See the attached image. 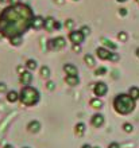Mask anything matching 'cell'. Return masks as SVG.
I'll return each mask as SVG.
<instances>
[{
	"instance_id": "obj_1",
	"label": "cell",
	"mask_w": 139,
	"mask_h": 148,
	"mask_svg": "<svg viewBox=\"0 0 139 148\" xmlns=\"http://www.w3.org/2000/svg\"><path fill=\"white\" fill-rule=\"evenodd\" d=\"M33 19L34 14L27 4L10 5L0 14V34L7 38L22 35L31 27Z\"/></svg>"
},
{
	"instance_id": "obj_2",
	"label": "cell",
	"mask_w": 139,
	"mask_h": 148,
	"mask_svg": "<svg viewBox=\"0 0 139 148\" xmlns=\"http://www.w3.org/2000/svg\"><path fill=\"white\" fill-rule=\"evenodd\" d=\"M113 108L120 114H128L135 109V100L130 94H118L113 100Z\"/></svg>"
},
{
	"instance_id": "obj_3",
	"label": "cell",
	"mask_w": 139,
	"mask_h": 148,
	"mask_svg": "<svg viewBox=\"0 0 139 148\" xmlns=\"http://www.w3.org/2000/svg\"><path fill=\"white\" fill-rule=\"evenodd\" d=\"M39 92L37 88L33 86H23L19 93V101L23 104L24 106H34L38 104L39 101Z\"/></svg>"
},
{
	"instance_id": "obj_4",
	"label": "cell",
	"mask_w": 139,
	"mask_h": 148,
	"mask_svg": "<svg viewBox=\"0 0 139 148\" xmlns=\"http://www.w3.org/2000/svg\"><path fill=\"white\" fill-rule=\"evenodd\" d=\"M66 46V39L64 36H57V38H53L47 42V49L49 50H62L64 47Z\"/></svg>"
},
{
	"instance_id": "obj_5",
	"label": "cell",
	"mask_w": 139,
	"mask_h": 148,
	"mask_svg": "<svg viewBox=\"0 0 139 148\" xmlns=\"http://www.w3.org/2000/svg\"><path fill=\"white\" fill-rule=\"evenodd\" d=\"M69 39H70V42L73 43V45H81V43L84 42L85 35L80 31V30H78V31H70Z\"/></svg>"
},
{
	"instance_id": "obj_6",
	"label": "cell",
	"mask_w": 139,
	"mask_h": 148,
	"mask_svg": "<svg viewBox=\"0 0 139 148\" xmlns=\"http://www.w3.org/2000/svg\"><path fill=\"white\" fill-rule=\"evenodd\" d=\"M108 92V86L105 85L104 82H97L93 86V93L96 94L97 97H101V96H105Z\"/></svg>"
},
{
	"instance_id": "obj_7",
	"label": "cell",
	"mask_w": 139,
	"mask_h": 148,
	"mask_svg": "<svg viewBox=\"0 0 139 148\" xmlns=\"http://www.w3.org/2000/svg\"><path fill=\"white\" fill-rule=\"evenodd\" d=\"M19 81L22 85L24 86H28L31 84V81H33V74H31L30 70H24L23 73L19 74Z\"/></svg>"
},
{
	"instance_id": "obj_8",
	"label": "cell",
	"mask_w": 139,
	"mask_h": 148,
	"mask_svg": "<svg viewBox=\"0 0 139 148\" xmlns=\"http://www.w3.org/2000/svg\"><path fill=\"white\" fill-rule=\"evenodd\" d=\"M111 54L112 53L108 49H105V47H97L96 49V55L100 59H103V61H107V59L111 58Z\"/></svg>"
},
{
	"instance_id": "obj_9",
	"label": "cell",
	"mask_w": 139,
	"mask_h": 148,
	"mask_svg": "<svg viewBox=\"0 0 139 148\" xmlns=\"http://www.w3.org/2000/svg\"><path fill=\"white\" fill-rule=\"evenodd\" d=\"M91 124L93 127H96V128H100L101 125L104 124V116L101 114V113H95L91 119Z\"/></svg>"
},
{
	"instance_id": "obj_10",
	"label": "cell",
	"mask_w": 139,
	"mask_h": 148,
	"mask_svg": "<svg viewBox=\"0 0 139 148\" xmlns=\"http://www.w3.org/2000/svg\"><path fill=\"white\" fill-rule=\"evenodd\" d=\"M43 26H45V18L39 15L34 16V19L31 22V27L35 28V30H39V28H43Z\"/></svg>"
},
{
	"instance_id": "obj_11",
	"label": "cell",
	"mask_w": 139,
	"mask_h": 148,
	"mask_svg": "<svg viewBox=\"0 0 139 148\" xmlns=\"http://www.w3.org/2000/svg\"><path fill=\"white\" fill-rule=\"evenodd\" d=\"M55 22H57V20H55L53 16H47L46 19H45V26H43V28H45L46 31H49V32L54 31Z\"/></svg>"
},
{
	"instance_id": "obj_12",
	"label": "cell",
	"mask_w": 139,
	"mask_h": 148,
	"mask_svg": "<svg viewBox=\"0 0 139 148\" xmlns=\"http://www.w3.org/2000/svg\"><path fill=\"white\" fill-rule=\"evenodd\" d=\"M64 71L66 73V75H77L78 74L77 67L74 66V65H72V63H66V65H64Z\"/></svg>"
},
{
	"instance_id": "obj_13",
	"label": "cell",
	"mask_w": 139,
	"mask_h": 148,
	"mask_svg": "<svg viewBox=\"0 0 139 148\" xmlns=\"http://www.w3.org/2000/svg\"><path fill=\"white\" fill-rule=\"evenodd\" d=\"M65 82L69 86H77L80 84V78H78V75H66Z\"/></svg>"
},
{
	"instance_id": "obj_14",
	"label": "cell",
	"mask_w": 139,
	"mask_h": 148,
	"mask_svg": "<svg viewBox=\"0 0 139 148\" xmlns=\"http://www.w3.org/2000/svg\"><path fill=\"white\" fill-rule=\"evenodd\" d=\"M27 129H28V132H31V133L39 132V129H41V124H39V121H37V120L30 121L28 125H27Z\"/></svg>"
},
{
	"instance_id": "obj_15",
	"label": "cell",
	"mask_w": 139,
	"mask_h": 148,
	"mask_svg": "<svg viewBox=\"0 0 139 148\" xmlns=\"http://www.w3.org/2000/svg\"><path fill=\"white\" fill-rule=\"evenodd\" d=\"M7 101L14 104V102L19 101V93L15 92V90H11V92H7Z\"/></svg>"
},
{
	"instance_id": "obj_16",
	"label": "cell",
	"mask_w": 139,
	"mask_h": 148,
	"mask_svg": "<svg viewBox=\"0 0 139 148\" xmlns=\"http://www.w3.org/2000/svg\"><path fill=\"white\" fill-rule=\"evenodd\" d=\"M85 131H86V125H85L84 123H78V124H76V127H74V132H76L77 136H82L85 133Z\"/></svg>"
},
{
	"instance_id": "obj_17",
	"label": "cell",
	"mask_w": 139,
	"mask_h": 148,
	"mask_svg": "<svg viewBox=\"0 0 139 148\" xmlns=\"http://www.w3.org/2000/svg\"><path fill=\"white\" fill-rule=\"evenodd\" d=\"M101 42H103V47H105V49H108V50H116V45L112 40H109V39H107V38H101Z\"/></svg>"
},
{
	"instance_id": "obj_18",
	"label": "cell",
	"mask_w": 139,
	"mask_h": 148,
	"mask_svg": "<svg viewBox=\"0 0 139 148\" xmlns=\"http://www.w3.org/2000/svg\"><path fill=\"white\" fill-rule=\"evenodd\" d=\"M91 106H92L93 109H101V108H103V101H101L99 97L92 98V100H91Z\"/></svg>"
},
{
	"instance_id": "obj_19",
	"label": "cell",
	"mask_w": 139,
	"mask_h": 148,
	"mask_svg": "<svg viewBox=\"0 0 139 148\" xmlns=\"http://www.w3.org/2000/svg\"><path fill=\"white\" fill-rule=\"evenodd\" d=\"M22 42H23L22 35H15V36H12V38H10V43H11L12 46H20Z\"/></svg>"
},
{
	"instance_id": "obj_20",
	"label": "cell",
	"mask_w": 139,
	"mask_h": 148,
	"mask_svg": "<svg viewBox=\"0 0 139 148\" xmlns=\"http://www.w3.org/2000/svg\"><path fill=\"white\" fill-rule=\"evenodd\" d=\"M37 61L35 59H28L27 62H26V67H27V70H30V71H33V70H35L37 69Z\"/></svg>"
},
{
	"instance_id": "obj_21",
	"label": "cell",
	"mask_w": 139,
	"mask_h": 148,
	"mask_svg": "<svg viewBox=\"0 0 139 148\" xmlns=\"http://www.w3.org/2000/svg\"><path fill=\"white\" fill-rule=\"evenodd\" d=\"M41 77L42 78H49L50 77V69H49V66H42L41 67Z\"/></svg>"
},
{
	"instance_id": "obj_22",
	"label": "cell",
	"mask_w": 139,
	"mask_h": 148,
	"mask_svg": "<svg viewBox=\"0 0 139 148\" xmlns=\"http://www.w3.org/2000/svg\"><path fill=\"white\" fill-rule=\"evenodd\" d=\"M84 61H85V63H86V65H88V66H95V58H93L92 55L91 54H86L84 57Z\"/></svg>"
},
{
	"instance_id": "obj_23",
	"label": "cell",
	"mask_w": 139,
	"mask_h": 148,
	"mask_svg": "<svg viewBox=\"0 0 139 148\" xmlns=\"http://www.w3.org/2000/svg\"><path fill=\"white\" fill-rule=\"evenodd\" d=\"M64 26H65L66 30H69V31H72L74 27V20L73 19H66L65 23H64Z\"/></svg>"
},
{
	"instance_id": "obj_24",
	"label": "cell",
	"mask_w": 139,
	"mask_h": 148,
	"mask_svg": "<svg viewBox=\"0 0 139 148\" xmlns=\"http://www.w3.org/2000/svg\"><path fill=\"white\" fill-rule=\"evenodd\" d=\"M128 94H130L134 100H136V98H139V89L134 86V88H131V89H130V93H128Z\"/></svg>"
},
{
	"instance_id": "obj_25",
	"label": "cell",
	"mask_w": 139,
	"mask_h": 148,
	"mask_svg": "<svg viewBox=\"0 0 139 148\" xmlns=\"http://www.w3.org/2000/svg\"><path fill=\"white\" fill-rule=\"evenodd\" d=\"M128 38V35L126 34V31H120L119 34H118V39H119L120 42H126Z\"/></svg>"
},
{
	"instance_id": "obj_26",
	"label": "cell",
	"mask_w": 139,
	"mask_h": 148,
	"mask_svg": "<svg viewBox=\"0 0 139 148\" xmlns=\"http://www.w3.org/2000/svg\"><path fill=\"white\" fill-rule=\"evenodd\" d=\"M123 129H124V132L131 133L132 131H134V127H132L130 123H126V124H123Z\"/></svg>"
},
{
	"instance_id": "obj_27",
	"label": "cell",
	"mask_w": 139,
	"mask_h": 148,
	"mask_svg": "<svg viewBox=\"0 0 139 148\" xmlns=\"http://www.w3.org/2000/svg\"><path fill=\"white\" fill-rule=\"evenodd\" d=\"M95 74L96 75H104V74H107V69L105 67H99V69H96Z\"/></svg>"
},
{
	"instance_id": "obj_28",
	"label": "cell",
	"mask_w": 139,
	"mask_h": 148,
	"mask_svg": "<svg viewBox=\"0 0 139 148\" xmlns=\"http://www.w3.org/2000/svg\"><path fill=\"white\" fill-rule=\"evenodd\" d=\"M80 31H81L82 34L86 36V35H89V34H91V28H89L88 26H82V27L80 28Z\"/></svg>"
},
{
	"instance_id": "obj_29",
	"label": "cell",
	"mask_w": 139,
	"mask_h": 148,
	"mask_svg": "<svg viewBox=\"0 0 139 148\" xmlns=\"http://www.w3.org/2000/svg\"><path fill=\"white\" fill-rule=\"evenodd\" d=\"M46 88H47V90H50V92H53V90L55 89V82H53V81H47Z\"/></svg>"
},
{
	"instance_id": "obj_30",
	"label": "cell",
	"mask_w": 139,
	"mask_h": 148,
	"mask_svg": "<svg viewBox=\"0 0 139 148\" xmlns=\"http://www.w3.org/2000/svg\"><path fill=\"white\" fill-rule=\"evenodd\" d=\"M7 92V85L4 82H0V93H6Z\"/></svg>"
},
{
	"instance_id": "obj_31",
	"label": "cell",
	"mask_w": 139,
	"mask_h": 148,
	"mask_svg": "<svg viewBox=\"0 0 139 148\" xmlns=\"http://www.w3.org/2000/svg\"><path fill=\"white\" fill-rule=\"evenodd\" d=\"M109 61H112V62H116V61H119V55L116 54V53H112V54H111V58H109Z\"/></svg>"
},
{
	"instance_id": "obj_32",
	"label": "cell",
	"mask_w": 139,
	"mask_h": 148,
	"mask_svg": "<svg viewBox=\"0 0 139 148\" xmlns=\"http://www.w3.org/2000/svg\"><path fill=\"white\" fill-rule=\"evenodd\" d=\"M72 50H73L74 53H80V51H81V45H73Z\"/></svg>"
},
{
	"instance_id": "obj_33",
	"label": "cell",
	"mask_w": 139,
	"mask_h": 148,
	"mask_svg": "<svg viewBox=\"0 0 139 148\" xmlns=\"http://www.w3.org/2000/svg\"><path fill=\"white\" fill-rule=\"evenodd\" d=\"M119 15L120 16H126V15H127V10H126V8H120V10H119Z\"/></svg>"
},
{
	"instance_id": "obj_34",
	"label": "cell",
	"mask_w": 139,
	"mask_h": 148,
	"mask_svg": "<svg viewBox=\"0 0 139 148\" xmlns=\"http://www.w3.org/2000/svg\"><path fill=\"white\" fill-rule=\"evenodd\" d=\"M108 148H120V145L118 144V143H111V144L108 145Z\"/></svg>"
},
{
	"instance_id": "obj_35",
	"label": "cell",
	"mask_w": 139,
	"mask_h": 148,
	"mask_svg": "<svg viewBox=\"0 0 139 148\" xmlns=\"http://www.w3.org/2000/svg\"><path fill=\"white\" fill-rule=\"evenodd\" d=\"M59 28H61V23H59V22H55V26H54V30H59Z\"/></svg>"
},
{
	"instance_id": "obj_36",
	"label": "cell",
	"mask_w": 139,
	"mask_h": 148,
	"mask_svg": "<svg viewBox=\"0 0 139 148\" xmlns=\"http://www.w3.org/2000/svg\"><path fill=\"white\" fill-rule=\"evenodd\" d=\"M10 3H11L12 5H15V4H19V0H10Z\"/></svg>"
},
{
	"instance_id": "obj_37",
	"label": "cell",
	"mask_w": 139,
	"mask_h": 148,
	"mask_svg": "<svg viewBox=\"0 0 139 148\" xmlns=\"http://www.w3.org/2000/svg\"><path fill=\"white\" fill-rule=\"evenodd\" d=\"M10 3V0H0V4H7Z\"/></svg>"
},
{
	"instance_id": "obj_38",
	"label": "cell",
	"mask_w": 139,
	"mask_h": 148,
	"mask_svg": "<svg viewBox=\"0 0 139 148\" xmlns=\"http://www.w3.org/2000/svg\"><path fill=\"white\" fill-rule=\"evenodd\" d=\"M3 148H14V145H12V144H6Z\"/></svg>"
},
{
	"instance_id": "obj_39",
	"label": "cell",
	"mask_w": 139,
	"mask_h": 148,
	"mask_svg": "<svg viewBox=\"0 0 139 148\" xmlns=\"http://www.w3.org/2000/svg\"><path fill=\"white\" fill-rule=\"evenodd\" d=\"M81 148H93V147H92V145H89V144H84Z\"/></svg>"
},
{
	"instance_id": "obj_40",
	"label": "cell",
	"mask_w": 139,
	"mask_h": 148,
	"mask_svg": "<svg viewBox=\"0 0 139 148\" xmlns=\"http://www.w3.org/2000/svg\"><path fill=\"white\" fill-rule=\"evenodd\" d=\"M58 4H64V0H55Z\"/></svg>"
},
{
	"instance_id": "obj_41",
	"label": "cell",
	"mask_w": 139,
	"mask_h": 148,
	"mask_svg": "<svg viewBox=\"0 0 139 148\" xmlns=\"http://www.w3.org/2000/svg\"><path fill=\"white\" fill-rule=\"evenodd\" d=\"M136 55L139 57V47H138V50H136Z\"/></svg>"
},
{
	"instance_id": "obj_42",
	"label": "cell",
	"mask_w": 139,
	"mask_h": 148,
	"mask_svg": "<svg viewBox=\"0 0 139 148\" xmlns=\"http://www.w3.org/2000/svg\"><path fill=\"white\" fill-rule=\"evenodd\" d=\"M118 1H120V3H123V1H126V0H118Z\"/></svg>"
},
{
	"instance_id": "obj_43",
	"label": "cell",
	"mask_w": 139,
	"mask_h": 148,
	"mask_svg": "<svg viewBox=\"0 0 139 148\" xmlns=\"http://www.w3.org/2000/svg\"><path fill=\"white\" fill-rule=\"evenodd\" d=\"M135 1H136V3H138V4H139V0H135Z\"/></svg>"
},
{
	"instance_id": "obj_44",
	"label": "cell",
	"mask_w": 139,
	"mask_h": 148,
	"mask_svg": "<svg viewBox=\"0 0 139 148\" xmlns=\"http://www.w3.org/2000/svg\"><path fill=\"white\" fill-rule=\"evenodd\" d=\"M93 148H100V147H93Z\"/></svg>"
},
{
	"instance_id": "obj_45",
	"label": "cell",
	"mask_w": 139,
	"mask_h": 148,
	"mask_svg": "<svg viewBox=\"0 0 139 148\" xmlns=\"http://www.w3.org/2000/svg\"><path fill=\"white\" fill-rule=\"evenodd\" d=\"M23 148H30V147H23Z\"/></svg>"
},
{
	"instance_id": "obj_46",
	"label": "cell",
	"mask_w": 139,
	"mask_h": 148,
	"mask_svg": "<svg viewBox=\"0 0 139 148\" xmlns=\"http://www.w3.org/2000/svg\"><path fill=\"white\" fill-rule=\"evenodd\" d=\"M74 1H77V0H74Z\"/></svg>"
}]
</instances>
